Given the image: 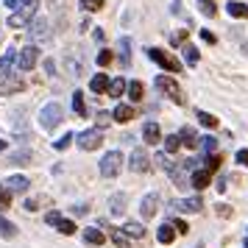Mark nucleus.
<instances>
[{
  "mask_svg": "<svg viewBox=\"0 0 248 248\" xmlns=\"http://www.w3.org/2000/svg\"><path fill=\"white\" fill-rule=\"evenodd\" d=\"M36 9H39V0H25L20 6V12H14L9 17V28H25L36 20Z\"/></svg>",
  "mask_w": 248,
  "mask_h": 248,
  "instance_id": "f257e3e1",
  "label": "nucleus"
},
{
  "mask_svg": "<svg viewBox=\"0 0 248 248\" xmlns=\"http://www.w3.org/2000/svg\"><path fill=\"white\" fill-rule=\"evenodd\" d=\"M156 90L162 92L165 98H170L173 103H179V106H184V103H187L184 90L176 84V78H173V76H156Z\"/></svg>",
  "mask_w": 248,
  "mask_h": 248,
  "instance_id": "f03ea898",
  "label": "nucleus"
},
{
  "mask_svg": "<svg viewBox=\"0 0 248 248\" xmlns=\"http://www.w3.org/2000/svg\"><path fill=\"white\" fill-rule=\"evenodd\" d=\"M62 120H64V109H62L59 103L42 106V112H39V125H42L45 131H53L56 125H62Z\"/></svg>",
  "mask_w": 248,
  "mask_h": 248,
  "instance_id": "7ed1b4c3",
  "label": "nucleus"
},
{
  "mask_svg": "<svg viewBox=\"0 0 248 248\" xmlns=\"http://www.w3.org/2000/svg\"><path fill=\"white\" fill-rule=\"evenodd\" d=\"M120 168H123V154L120 151H109V154H103L101 159V176L103 179H114L117 173H120Z\"/></svg>",
  "mask_w": 248,
  "mask_h": 248,
  "instance_id": "20e7f679",
  "label": "nucleus"
},
{
  "mask_svg": "<svg viewBox=\"0 0 248 248\" xmlns=\"http://www.w3.org/2000/svg\"><path fill=\"white\" fill-rule=\"evenodd\" d=\"M148 56H151V62H156L162 70H168V73H181V62L179 59H173L170 53H165L162 47H148Z\"/></svg>",
  "mask_w": 248,
  "mask_h": 248,
  "instance_id": "39448f33",
  "label": "nucleus"
},
{
  "mask_svg": "<svg viewBox=\"0 0 248 248\" xmlns=\"http://www.w3.org/2000/svg\"><path fill=\"white\" fill-rule=\"evenodd\" d=\"M36 62H39V47H36V45H25L23 50L17 53V67L23 70V73L34 70Z\"/></svg>",
  "mask_w": 248,
  "mask_h": 248,
  "instance_id": "423d86ee",
  "label": "nucleus"
},
{
  "mask_svg": "<svg viewBox=\"0 0 248 248\" xmlns=\"http://www.w3.org/2000/svg\"><path fill=\"white\" fill-rule=\"evenodd\" d=\"M76 142H78L81 151H95V148L103 142V134L101 128H90V131H81L78 137H76Z\"/></svg>",
  "mask_w": 248,
  "mask_h": 248,
  "instance_id": "0eeeda50",
  "label": "nucleus"
},
{
  "mask_svg": "<svg viewBox=\"0 0 248 248\" xmlns=\"http://www.w3.org/2000/svg\"><path fill=\"white\" fill-rule=\"evenodd\" d=\"M170 209H176V212H184V215H195L203 209V201L198 195H192V198H181V201H170Z\"/></svg>",
  "mask_w": 248,
  "mask_h": 248,
  "instance_id": "6e6552de",
  "label": "nucleus"
},
{
  "mask_svg": "<svg viewBox=\"0 0 248 248\" xmlns=\"http://www.w3.org/2000/svg\"><path fill=\"white\" fill-rule=\"evenodd\" d=\"M128 162H131L128 168L134 170V173H145V170L151 168V159H148V154L142 151V148H134V151H131V159H128Z\"/></svg>",
  "mask_w": 248,
  "mask_h": 248,
  "instance_id": "1a4fd4ad",
  "label": "nucleus"
},
{
  "mask_svg": "<svg viewBox=\"0 0 248 248\" xmlns=\"http://www.w3.org/2000/svg\"><path fill=\"white\" fill-rule=\"evenodd\" d=\"M156 206H159V195H156V192L145 195V198L140 201V215H142V220L154 217V215H156Z\"/></svg>",
  "mask_w": 248,
  "mask_h": 248,
  "instance_id": "9d476101",
  "label": "nucleus"
},
{
  "mask_svg": "<svg viewBox=\"0 0 248 248\" xmlns=\"http://www.w3.org/2000/svg\"><path fill=\"white\" fill-rule=\"evenodd\" d=\"M14 64H17V50L9 47V50L0 56V76H3V78H9V76H12V70H14Z\"/></svg>",
  "mask_w": 248,
  "mask_h": 248,
  "instance_id": "9b49d317",
  "label": "nucleus"
},
{
  "mask_svg": "<svg viewBox=\"0 0 248 248\" xmlns=\"http://www.w3.org/2000/svg\"><path fill=\"white\" fill-rule=\"evenodd\" d=\"M28 28H31V36H34L36 42H42V39H47V36H50V34H47V20H45V17H36Z\"/></svg>",
  "mask_w": 248,
  "mask_h": 248,
  "instance_id": "f8f14e48",
  "label": "nucleus"
},
{
  "mask_svg": "<svg viewBox=\"0 0 248 248\" xmlns=\"http://www.w3.org/2000/svg\"><path fill=\"white\" fill-rule=\"evenodd\" d=\"M134 106H125V103H117L114 106V112H112V117L117 120V123H128V120H134Z\"/></svg>",
  "mask_w": 248,
  "mask_h": 248,
  "instance_id": "ddd939ff",
  "label": "nucleus"
},
{
  "mask_svg": "<svg viewBox=\"0 0 248 248\" xmlns=\"http://www.w3.org/2000/svg\"><path fill=\"white\" fill-rule=\"evenodd\" d=\"M226 12H229V17H234V20H248V3H237V0H229Z\"/></svg>",
  "mask_w": 248,
  "mask_h": 248,
  "instance_id": "4468645a",
  "label": "nucleus"
},
{
  "mask_svg": "<svg viewBox=\"0 0 248 248\" xmlns=\"http://www.w3.org/2000/svg\"><path fill=\"white\" fill-rule=\"evenodd\" d=\"M125 203H128V195H125V192H114L112 198H109V212L112 215L125 212Z\"/></svg>",
  "mask_w": 248,
  "mask_h": 248,
  "instance_id": "2eb2a0df",
  "label": "nucleus"
},
{
  "mask_svg": "<svg viewBox=\"0 0 248 248\" xmlns=\"http://www.w3.org/2000/svg\"><path fill=\"white\" fill-rule=\"evenodd\" d=\"M123 234L128 237V240H142V237H145V226L128 220V223H123Z\"/></svg>",
  "mask_w": 248,
  "mask_h": 248,
  "instance_id": "dca6fc26",
  "label": "nucleus"
},
{
  "mask_svg": "<svg viewBox=\"0 0 248 248\" xmlns=\"http://www.w3.org/2000/svg\"><path fill=\"white\" fill-rule=\"evenodd\" d=\"M28 187H31V181L25 176H9V181H6V190L9 192H25Z\"/></svg>",
  "mask_w": 248,
  "mask_h": 248,
  "instance_id": "f3484780",
  "label": "nucleus"
},
{
  "mask_svg": "<svg viewBox=\"0 0 248 248\" xmlns=\"http://www.w3.org/2000/svg\"><path fill=\"white\" fill-rule=\"evenodd\" d=\"M81 237H84V243H87V246H103V243H106L103 232H98L95 226H92V229H84V232H81Z\"/></svg>",
  "mask_w": 248,
  "mask_h": 248,
  "instance_id": "a211bd4d",
  "label": "nucleus"
},
{
  "mask_svg": "<svg viewBox=\"0 0 248 248\" xmlns=\"http://www.w3.org/2000/svg\"><path fill=\"white\" fill-rule=\"evenodd\" d=\"M156 240L162 243V246H170V243L176 240V229H173L170 223H162L159 226V232H156Z\"/></svg>",
  "mask_w": 248,
  "mask_h": 248,
  "instance_id": "6ab92c4d",
  "label": "nucleus"
},
{
  "mask_svg": "<svg viewBox=\"0 0 248 248\" xmlns=\"http://www.w3.org/2000/svg\"><path fill=\"white\" fill-rule=\"evenodd\" d=\"M176 137H179L181 145H187V148H195V145H198V134L192 131L190 125H184V128H181V131H179Z\"/></svg>",
  "mask_w": 248,
  "mask_h": 248,
  "instance_id": "aec40b11",
  "label": "nucleus"
},
{
  "mask_svg": "<svg viewBox=\"0 0 248 248\" xmlns=\"http://www.w3.org/2000/svg\"><path fill=\"white\" fill-rule=\"evenodd\" d=\"M90 90L95 92V95H101V92L109 90V76H103V73H98V76H92L90 81Z\"/></svg>",
  "mask_w": 248,
  "mask_h": 248,
  "instance_id": "412c9836",
  "label": "nucleus"
},
{
  "mask_svg": "<svg viewBox=\"0 0 248 248\" xmlns=\"http://www.w3.org/2000/svg\"><path fill=\"white\" fill-rule=\"evenodd\" d=\"M209 179H212V176H209L206 170H195L192 179H190V184L195 187V190H206V187H209Z\"/></svg>",
  "mask_w": 248,
  "mask_h": 248,
  "instance_id": "4be33fe9",
  "label": "nucleus"
},
{
  "mask_svg": "<svg viewBox=\"0 0 248 248\" xmlns=\"http://www.w3.org/2000/svg\"><path fill=\"white\" fill-rule=\"evenodd\" d=\"M142 137H145V142H151V145L159 142V140H162V137H159V125L154 123V120H148V123L142 125Z\"/></svg>",
  "mask_w": 248,
  "mask_h": 248,
  "instance_id": "5701e85b",
  "label": "nucleus"
},
{
  "mask_svg": "<svg viewBox=\"0 0 248 248\" xmlns=\"http://www.w3.org/2000/svg\"><path fill=\"white\" fill-rule=\"evenodd\" d=\"M125 90H128V98H131V103H140V101H142V95H145V87H142V81H131Z\"/></svg>",
  "mask_w": 248,
  "mask_h": 248,
  "instance_id": "b1692460",
  "label": "nucleus"
},
{
  "mask_svg": "<svg viewBox=\"0 0 248 248\" xmlns=\"http://www.w3.org/2000/svg\"><path fill=\"white\" fill-rule=\"evenodd\" d=\"M0 237H3V240H14V237H17V226H14L12 220H6L3 215H0Z\"/></svg>",
  "mask_w": 248,
  "mask_h": 248,
  "instance_id": "393cba45",
  "label": "nucleus"
},
{
  "mask_svg": "<svg viewBox=\"0 0 248 248\" xmlns=\"http://www.w3.org/2000/svg\"><path fill=\"white\" fill-rule=\"evenodd\" d=\"M120 64H123V67L131 64V39H128V36L120 39Z\"/></svg>",
  "mask_w": 248,
  "mask_h": 248,
  "instance_id": "a878e982",
  "label": "nucleus"
},
{
  "mask_svg": "<svg viewBox=\"0 0 248 248\" xmlns=\"http://www.w3.org/2000/svg\"><path fill=\"white\" fill-rule=\"evenodd\" d=\"M53 226H56V229H59V232H62L64 237H70V234H76V232H78V229H76V223H73V220H67L64 215H62V217H59Z\"/></svg>",
  "mask_w": 248,
  "mask_h": 248,
  "instance_id": "bb28decb",
  "label": "nucleus"
},
{
  "mask_svg": "<svg viewBox=\"0 0 248 248\" xmlns=\"http://www.w3.org/2000/svg\"><path fill=\"white\" fill-rule=\"evenodd\" d=\"M20 90H25V84L20 78H12L0 87V95H14V92H20Z\"/></svg>",
  "mask_w": 248,
  "mask_h": 248,
  "instance_id": "cd10ccee",
  "label": "nucleus"
},
{
  "mask_svg": "<svg viewBox=\"0 0 248 248\" xmlns=\"http://www.w3.org/2000/svg\"><path fill=\"white\" fill-rule=\"evenodd\" d=\"M47 203H50L47 195H34V198H28V201H25V209H28V212H36L39 206H47Z\"/></svg>",
  "mask_w": 248,
  "mask_h": 248,
  "instance_id": "c85d7f7f",
  "label": "nucleus"
},
{
  "mask_svg": "<svg viewBox=\"0 0 248 248\" xmlns=\"http://www.w3.org/2000/svg\"><path fill=\"white\" fill-rule=\"evenodd\" d=\"M195 114H198V123H201V125H206V128H217V123H220V120H217L215 114L203 112V109H198Z\"/></svg>",
  "mask_w": 248,
  "mask_h": 248,
  "instance_id": "c756f323",
  "label": "nucleus"
},
{
  "mask_svg": "<svg viewBox=\"0 0 248 248\" xmlns=\"http://www.w3.org/2000/svg\"><path fill=\"white\" fill-rule=\"evenodd\" d=\"M181 53H184V62H187V64H198V59H201V53H198L195 45H184Z\"/></svg>",
  "mask_w": 248,
  "mask_h": 248,
  "instance_id": "7c9ffc66",
  "label": "nucleus"
},
{
  "mask_svg": "<svg viewBox=\"0 0 248 248\" xmlns=\"http://www.w3.org/2000/svg\"><path fill=\"white\" fill-rule=\"evenodd\" d=\"M109 98H120V95H123L125 92V81L123 78H114V81H109Z\"/></svg>",
  "mask_w": 248,
  "mask_h": 248,
  "instance_id": "2f4dec72",
  "label": "nucleus"
},
{
  "mask_svg": "<svg viewBox=\"0 0 248 248\" xmlns=\"http://www.w3.org/2000/svg\"><path fill=\"white\" fill-rule=\"evenodd\" d=\"M103 3H106V0H81V9L92 14V12H101Z\"/></svg>",
  "mask_w": 248,
  "mask_h": 248,
  "instance_id": "473e14b6",
  "label": "nucleus"
},
{
  "mask_svg": "<svg viewBox=\"0 0 248 248\" xmlns=\"http://www.w3.org/2000/svg\"><path fill=\"white\" fill-rule=\"evenodd\" d=\"M73 112L81 114V117L87 114V106H84V95H81V92H76V95H73Z\"/></svg>",
  "mask_w": 248,
  "mask_h": 248,
  "instance_id": "72a5a7b5",
  "label": "nucleus"
},
{
  "mask_svg": "<svg viewBox=\"0 0 248 248\" xmlns=\"http://www.w3.org/2000/svg\"><path fill=\"white\" fill-rule=\"evenodd\" d=\"M198 145H201L203 151H206V156H209V154H215V148H217V140H215V137H201Z\"/></svg>",
  "mask_w": 248,
  "mask_h": 248,
  "instance_id": "f704fd0d",
  "label": "nucleus"
},
{
  "mask_svg": "<svg viewBox=\"0 0 248 248\" xmlns=\"http://www.w3.org/2000/svg\"><path fill=\"white\" fill-rule=\"evenodd\" d=\"M217 168H220V156L217 154H212V156H206V165H203V170L212 176V173H217Z\"/></svg>",
  "mask_w": 248,
  "mask_h": 248,
  "instance_id": "c9c22d12",
  "label": "nucleus"
},
{
  "mask_svg": "<svg viewBox=\"0 0 248 248\" xmlns=\"http://www.w3.org/2000/svg\"><path fill=\"white\" fill-rule=\"evenodd\" d=\"M156 165H159V168H162V170H165L168 176H170V173H173V168H176V162H170V159L165 156V154H156Z\"/></svg>",
  "mask_w": 248,
  "mask_h": 248,
  "instance_id": "e433bc0d",
  "label": "nucleus"
},
{
  "mask_svg": "<svg viewBox=\"0 0 248 248\" xmlns=\"http://www.w3.org/2000/svg\"><path fill=\"white\" fill-rule=\"evenodd\" d=\"M112 243H114L117 248H128V246H131V243H128V237H125L120 229H117V232H112Z\"/></svg>",
  "mask_w": 248,
  "mask_h": 248,
  "instance_id": "4c0bfd02",
  "label": "nucleus"
},
{
  "mask_svg": "<svg viewBox=\"0 0 248 248\" xmlns=\"http://www.w3.org/2000/svg\"><path fill=\"white\" fill-rule=\"evenodd\" d=\"M179 137L176 134H170V137H165V151H168V154H173V151H179Z\"/></svg>",
  "mask_w": 248,
  "mask_h": 248,
  "instance_id": "58836bf2",
  "label": "nucleus"
},
{
  "mask_svg": "<svg viewBox=\"0 0 248 248\" xmlns=\"http://www.w3.org/2000/svg\"><path fill=\"white\" fill-rule=\"evenodd\" d=\"M20 162H31V151H20V154L9 156V165H20Z\"/></svg>",
  "mask_w": 248,
  "mask_h": 248,
  "instance_id": "ea45409f",
  "label": "nucleus"
},
{
  "mask_svg": "<svg viewBox=\"0 0 248 248\" xmlns=\"http://www.w3.org/2000/svg\"><path fill=\"white\" fill-rule=\"evenodd\" d=\"M112 50H101V53H98V64H101V67H109V64H112Z\"/></svg>",
  "mask_w": 248,
  "mask_h": 248,
  "instance_id": "a19ab883",
  "label": "nucleus"
},
{
  "mask_svg": "<svg viewBox=\"0 0 248 248\" xmlns=\"http://www.w3.org/2000/svg\"><path fill=\"white\" fill-rule=\"evenodd\" d=\"M70 142H73V134H64V137H59L56 142H53V148H56V151H64Z\"/></svg>",
  "mask_w": 248,
  "mask_h": 248,
  "instance_id": "79ce46f5",
  "label": "nucleus"
},
{
  "mask_svg": "<svg viewBox=\"0 0 248 248\" xmlns=\"http://www.w3.org/2000/svg\"><path fill=\"white\" fill-rule=\"evenodd\" d=\"M184 42H187V31H176V34L170 36V45H184Z\"/></svg>",
  "mask_w": 248,
  "mask_h": 248,
  "instance_id": "37998d69",
  "label": "nucleus"
},
{
  "mask_svg": "<svg viewBox=\"0 0 248 248\" xmlns=\"http://www.w3.org/2000/svg\"><path fill=\"white\" fill-rule=\"evenodd\" d=\"M215 212H217V217H232V206H229V203H217V206H215Z\"/></svg>",
  "mask_w": 248,
  "mask_h": 248,
  "instance_id": "c03bdc74",
  "label": "nucleus"
},
{
  "mask_svg": "<svg viewBox=\"0 0 248 248\" xmlns=\"http://www.w3.org/2000/svg\"><path fill=\"white\" fill-rule=\"evenodd\" d=\"M170 226L176 229V234H187V232H190V226L184 223V220H179V217H176V220H173V223H170Z\"/></svg>",
  "mask_w": 248,
  "mask_h": 248,
  "instance_id": "a18cd8bd",
  "label": "nucleus"
},
{
  "mask_svg": "<svg viewBox=\"0 0 248 248\" xmlns=\"http://www.w3.org/2000/svg\"><path fill=\"white\" fill-rule=\"evenodd\" d=\"M201 12L206 14V17H215V14H217V9H215L212 0H206V3H201Z\"/></svg>",
  "mask_w": 248,
  "mask_h": 248,
  "instance_id": "49530a36",
  "label": "nucleus"
},
{
  "mask_svg": "<svg viewBox=\"0 0 248 248\" xmlns=\"http://www.w3.org/2000/svg\"><path fill=\"white\" fill-rule=\"evenodd\" d=\"M9 203H12V192H9V190H0V209H6Z\"/></svg>",
  "mask_w": 248,
  "mask_h": 248,
  "instance_id": "de8ad7c7",
  "label": "nucleus"
},
{
  "mask_svg": "<svg viewBox=\"0 0 248 248\" xmlns=\"http://www.w3.org/2000/svg\"><path fill=\"white\" fill-rule=\"evenodd\" d=\"M109 123H112V114L109 112H98V125L103 128V125H109Z\"/></svg>",
  "mask_w": 248,
  "mask_h": 248,
  "instance_id": "09e8293b",
  "label": "nucleus"
},
{
  "mask_svg": "<svg viewBox=\"0 0 248 248\" xmlns=\"http://www.w3.org/2000/svg\"><path fill=\"white\" fill-rule=\"evenodd\" d=\"M70 212L76 215V217H81V215H87V212H90V206H87V203H78V206H73Z\"/></svg>",
  "mask_w": 248,
  "mask_h": 248,
  "instance_id": "8fccbe9b",
  "label": "nucleus"
},
{
  "mask_svg": "<svg viewBox=\"0 0 248 248\" xmlns=\"http://www.w3.org/2000/svg\"><path fill=\"white\" fill-rule=\"evenodd\" d=\"M237 162H240V165H246V168H248V151H246V148H240V151H237Z\"/></svg>",
  "mask_w": 248,
  "mask_h": 248,
  "instance_id": "3c124183",
  "label": "nucleus"
},
{
  "mask_svg": "<svg viewBox=\"0 0 248 248\" xmlns=\"http://www.w3.org/2000/svg\"><path fill=\"white\" fill-rule=\"evenodd\" d=\"M201 39H203V42H206V45H215V42H217V39H215V34H212V31H201Z\"/></svg>",
  "mask_w": 248,
  "mask_h": 248,
  "instance_id": "603ef678",
  "label": "nucleus"
},
{
  "mask_svg": "<svg viewBox=\"0 0 248 248\" xmlns=\"http://www.w3.org/2000/svg\"><path fill=\"white\" fill-rule=\"evenodd\" d=\"M226 184H229V179H226V176H220V179H217V187H215V190H217V192H226V190H229Z\"/></svg>",
  "mask_w": 248,
  "mask_h": 248,
  "instance_id": "864d4df0",
  "label": "nucleus"
},
{
  "mask_svg": "<svg viewBox=\"0 0 248 248\" xmlns=\"http://www.w3.org/2000/svg\"><path fill=\"white\" fill-rule=\"evenodd\" d=\"M23 3H25V0H6V6H9V9H20Z\"/></svg>",
  "mask_w": 248,
  "mask_h": 248,
  "instance_id": "5fc2aeb1",
  "label": "nucleus"
},
{
  "mask_svg": "<svg viewBox=\"0 0 248 248\" xmlns=\"http://www.w3.org/2000/svg\"><path fill=\"white\" fill-rule=\"evenodd\" d=\"M92 36H95V42H103V36H106V34H103V28H95V34H92Z\"/></svg>",
  "mask_w": 248,
  "mask_h": 248,
  "instance_id": "6e6d98bb",
  "label": "nucleus"
},
{
  "mask_svg": "<svg viewBox=\"0 0 248 248\" xmlns=\"http://www.w3.org/2000/svg\"><path fill=\"white\" fill-rule=\"evenodd\" d=\"M170 12H173V14H181V3H179V0H173V9H170Z\"/></svg>",
  "mask_w": 248,
  "mask_h": 248,
  "instance_id": "4d7b16f0",
  "label": "nucleus"
},
{
  "mask_svg": "<svg viewBox=\"0 0 248 248\" xmlns=\"http://www.w3.org/2000/svg\"><path fill=\"white\" fill-rule=\"evenodd\" d=\"M6 145H9V142H3V140H0V151H6Z\"/></svg>",
  "mask_w": 248,
  "mask_h": 248,
  "instance_id": "13d9d810",
  "label": "nucleus"
},
{
  "mask_svg": "<svg viewBox=\"0 0 248 248\" xmlns=\"http://www.w3.org/2000/svg\"><path fill=\"white\" fill-rule=\"evenodd\" d=\"M243 248H248V237H246V243H243Z\"/></svg>",
  "mask_w": 248,
  "mask_h": 248,
  "instance_id": "bf43d9fd",
  "label": "nucleus"
},
{
  "mask_svg": "<svg viewBox=\"0 0 248 248\" xmlns=\"http://www.w3.org/2000/svg\"><path fill=\"white\" fill-rule=\"evenodd\" d=\"M201 3H206V0H201Z\"/></svg>",
  "mask_w": 248,
  "mask_h": 248,
  "instance_id": "052dcab7",
  "label": "nucleus"
}]
</instances>
